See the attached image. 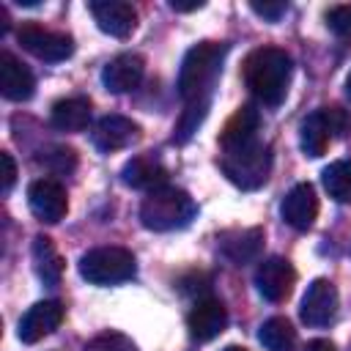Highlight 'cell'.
I'll list each match as a JSON object with an SVG mask.
<instances>
[{"label": "cell", "mask_w": 351, "mask_h": 351, "mask_svg": "<svg viewBox=\"0 0 351 351\" xmlns=\"http://www.w3.org/2000/svg\"><path fill=\"white\" fill-rule=\"evenodd\" d=\"M291 74H293L291 55L280 47H258L244 58L241 66L244 85L266 107H277L285 99Z\"/></svg>", "instance_id": "cell-1"}, {"label": "cell", "mask_w": 351, "mask_h": 351, "mask_svg": "<svg viewBox=\"0 0 351 351\" xmlns=\"http://www.w3.org/2000/svg\"><path fill=\"white\" fill-rule=\"evenodd\" d=\"M225 52L228 47L219 41H200L186 49L178 69V96L184 99V104L211 101V90L222 71Z\"/></svg>", "instance_id": "cell-2"}, {"label": "cell", "mask_w": 351, "mask_h": 351, "mask_svg": "<svg viewBox=\"0 0 351 351\" xmlns=\"http://www.w3.org/2000/svg\"><path fill=\"white\" fill-rule=\"evenodd\" d=\"M195 214H197V206L189 197V192L170 184L145 192L140 203V222L154 233L181 230L195 219Z\"/></svg>", "instance_id": "cell-3"}, {"label": "cell", "mask_w": 351, "mask_h": 351, "mask_svg": "<svg viewBox=\"0 0 351 351\" xmlns=\"http://www.w3.org/2000/svg\"><path fill=\"white\" fill-rule=\"evenodd\" d=\"M219 167L228 176V181L239 189H258L266 184L271 173V148L261 137L222 148Z\"/></svg>", "instance_id": "cell-4"}, {"label": "cell", "mask_w": 351, "mask_h": 351, "mask_svg": "<svg viewBox=\"0 0 351 351\" xmlns=\"http://www.w3.org/2000/svg\"><path fill=\"white\" fill-rule=\"evenodd\" d=\"M77 269L93 285H118L137 274V261L126 247H93L80 258Z\"/></svg>", "instance_id": "cell-5"}, {"label": "cell", "mask_w": 351, "mask_h": 351, "mask_svg": "<svg viewBox=\"0 0 351 351\" xmlns=\"http://www.w3.org/2000/svg\"><path fill=\"white\" fill-rule=\"evenodd\" d=\"M16 41L22 44V49H27L33 58L47 60V63H60L66 58H71L74 52V38L69 33L60 30H47L36 22H25L16 30Z\"/></svg>", "instance_id": "cell-6"}, {"label": "cell", "mask_w": 351, "mask_h": 351, "mask_svg": "<svg viewBox=\"0 0 351 351\" xmlns=\"http://www.w3.org/2000/svg\"><path fill=\"white\" fill-rule=\"evenodd\" d=\"M27 206H30V211H33L36 219H41L47 225H55L69 211L66 186L58 178H36L27 186Z\"/></svg>", "instance_id": "cell-7"}, {"label": "cell", "mask_w": 351, "mask_h": 351, "mask_svg": "<svg viewBox=\"0 0 351 351\" xmlns=\"http://www.w3.org/2000/svg\"><path fill=\"white\" fill-rule=\"evenodd\" d=\"M337 307H340V296H337L335 282L326 277H318L307 285V291L302 296L299 315L307 326H326L335 321Z\"/></svg>", "instance_id": "cell-8"}, {"label": "cell", "mask_w": 351, "mask_h": 351, "mask_svg": "<svg viewBox=\"0 0 351 351\" xmlns=\"http://www.w3.org/2000/svg\"><path fill=\"white\" fill-rule=\"evenodd\" d=\"M255 285H258V293L266 302H285L291 296L293 285H296V271H293V266L285 258L271 255V258L258 263Z\"/></svg>", "instance_id": "cell-9"}, {"label": "cell", "mask_w": 351, "mask_h": 351, "mask_svg": "<svg viewBox=\"0 0 351 351\" xmlns=\"http://www.w3.org/2000/svg\"><path fill=\"white\" fill-rule=\"evenodd\" d=\"M63 315H66V310H63V304H60L58 299L36 302V304L19 318L16 335H19V340L27 343V346H30V343H38L41 337L52 335V332L60 326Z\"/></svg>", "instance_id": "cell-10"}, {"label": "cell", "mask_w": 351, "mask_h": 351, "mask_svg": "<svg viewBox=\"0 0 351 351\" xmlns=\"http://www.w3.org/2000/svg\"><path fill=\"white\" fill-rule=\"evenodd\" d=\"M137 140H140V126L126 115H104V118L96 121V126L90 132V143L101 154H112V151L129 148Z\"/></svg>", "instance_id": "cell-11"}, {"label": "cell", "mask_w": 351, "mask_h": 351, "mask_svg": "<svg viewBox=\"0 0 351 351\" xmlns=\"http://www.w3.org/2000/svg\"><path fill=\"white\" fill-rule=\"evenodd\" d=\"M225 326H228V310L219 299H211V296L197 299L192 304L189 315H186V329L200 343H208V340L219 337L225 332Z\"/></svg>", "instance_id": "cell-12"}, {"label": "cell", "mask_w": 351, "mask_h": 351, "mask_svg": "<svg viewBox=\"0 0 351 351\" xmlns=\"http://www.w3.org/2000/svg\"><path fill=\"white\" fill-rule=\"evenodd\" d=\"M88 8L93 14L99 30L112 36V38H126L137 27V11H134L132 3H123V0H93Z\"/></svg>", "instance_id": "cell-13"}, {"label": "cell", "mask_w": 351, "mask_h": 351, "mask_svg": "<svg viewBox=\"0 0 351 351\" xmlns=\"http://www.w3.org/2000/svg\"><path fill=\"white\" fill-rule=\"evenodd\" d=\"M280 214H282V219L291 228L310 230L313 222H315V217H318V195H315V186L307 184V181L291 186V192L282 197Z\"/></svg>", "instance_id": "cell-14"}, {"label": "cell", "mask_w": 351, "mask_h": 351, "mask_svg": "<svg viewBox=\"0 0 351 351\" xmlns=\"http://www.w3.org/2000/svg\"><path fill=\"white\" fill-rule=\"evenodd\" d=\"M145 74V60L137 52H121L101 69V85L110 93H126L140 85Z\"/></svg>", "instance_id": "cell-15"}, {"label": "cell", "mask_w": 351, "mask_h": 351, "mask_svg": "<svg viewBox=\"0 0 351 351\" xmlns=\"http://www.w3.org/2000/svg\"><path fill=\"white\" fill-rule=\"evenodd\" d=\"M0 93L8 101H27L36 93L33 71L11 52H0Z\"/></svg>", "instance_id": "cell-16"}, {"label": "cell", "mask_w": 351, "mask_h": 351, "mask_svg": "<svg viewBox=\"0 0 351 351\" xmlns=\"http://www.w3.org/2000/svg\"><path fill=\"white\" fill-rule=\"evenodd\" d=\"M121 181L132 189H159L167 184V167L154 156V154H140V156H132L123 170H121Z\"/></svg>", "instance_id": "cell-17"}, {"label": "cell", "mask_w": 351, "mask_h": 351, "mask_svg": "<svg viewBox=\"0 0 351 351\" xmlns=\"http://www.w3.org/2000/svg\"><path fill=\"white\" fill-rule=\"evenodd\" d=\"M49 121L58 132H82L90 123V101L85 96H69L52 104Z\"/></svg>", "instance_id": "cell-18"}, {"label": "cell", "mask_w": 351, "mask_h": 351, "mask_svg": "<svg viewBox=\"0 0 351 351\" xmlns=\"http://www.w3.org/2000/svg\"><path fill=\"white\" fill-rule=\"evenodd\" d=\"M258 129H261V112L252 107V104H241L225 123L222 134H219V145L222 148H230V145H239V143H247V140H255L258 137Z\"/></svg>", "instance_id": "cell-19"}, {"label": "cell", "mask_w": 351, "mask_h": 351, "mask_svg": "<svg viewBox=\"0 0 351 351\" xmlns=\"http://www.w3.org/2000/svg\"><path fill=\"white\" fill-rule=\"evenodd\" d=\"M332 137H335V134H332V126H329L326 107L310 112V115L302 121V126H299V145H302V151H304L307 156H313V159L326 151V145H329Z\"/></svg>", "instance_id": "cell-20"}, {"label": "cell", "mask_w": 351, "mask_h": 351, "mask_svg": "<svg viewBox=\"0 0 351 351\" xmlns=\"http://www.w3.org/2000/svg\"><path fill=\"white\" fill-rule=\"evenodd\" d=\"M261 244H263V230L261 228H247V230H230L222 236L219 247L225 252V258H230L236 266L241 263H250L258 258L261 252Z\"/></svg>", "instance_id": "cell-21"}, {"label": "cell", "mask_w": 351, "mask_h": 351, "mask_svg": "<svg viewBox=\"0 0 351 351\" xmlns=\"http://www.w3.org/2000/svg\"><path fill=\"white\" fill-rule=\"evenodd\" d=\"M30 255H33V269H36L38 280L44 285H58L63 277V258L55 250V241L49 236H36Z\"/></svg>", "instance_id": "cell-22"}, {"label": "cell", "mask_w": 351, "mask_h": 351, "mask_svg": "<svg viewBox=\"0 0 351 351\" xmlns=\"http://www.w3.org/2000/svg\"><path fill=\"white\" fill-rule=\"evenodd\" d=\"M258 340L266 351H293L296 348V329L291 326L288 318L274 315V318H266L261 324Z\"/></svg>", "instance_id": "cell-23"}, {"label": "cell", "mask_w": 351, "mask_h": 351, "mask_svg": "<svg viewBox=\"0 0 351 351\" xmlns=\"http://www.w3.org/2000/svg\"><path fill=\"white\" fill-rule=\"evenodd\" d=\"M321 181L329 197H335L337 203H351V159L326 165L321 173Z\"/></svg>", "instance_id": "cell-24"}, {"label": "cell", "mask_w": 351, "mask_h": 351, "mask_svg": "<svg viewBox=\"0 0 351 351\" xmlns=\"http://www.w3.org/2000/svg\"><path fill=\"white\" fill-rule=\"evenodd\" d=\"M208 104L211 101H200V104H186V110L181 112V121H178V126H176V143H186L195 132H197V126L203 123V118H206V112H208Z\"/></svg>", "instance_id": "cell-25"}, {"label": "cell", "mask_w": 351, "mask_h": 351, "mask_svg": "<svg viewBox=\"0 0 351 351\" xmlns=\"http://www.w3.org/2000/svg\"><path fill=\"white\" fill-rule=\"evenodd\" d=\"M82 351H140V348L123 332H101V335L90 337Z\"/></svg>", "instance_id": "cell-26"}, {"label": "cell", "mask_w": 351, "mask_h": 351, "mask_svg": "<svg viewBox=\"0 0 351 351\" xmlns=\"http://www.w3.org/2000/svg\"><path fill=\"white\" fill-rule=\"evenodd\" d=\"M326 25L335 36L351 38V5H332L326 11Z\"/></svg>", "instance_id": "cell-27"}, {"label": "cell", "mask_w": 351, "mask_h": 351, "mask_svg": "<svg viewBox=\"0 0 351 351\" xmlns=\"http://www.w3.org/2000/svg\"><path fill=\"white\" fill-rule=\"evenodd\" d=\"M250 8L258 14V16H263V19H269V22H277L285 11H288V3H282V0H252L250 3Z\"/></svg>", "instance_id": "cell-28"}, {"label": "cell", "mask_w": 351, "mask_h": 351, "mask_svg": "<svg viewBox=\"0 0 351 351\" xmlns=\"http://www.w3.org/2000/svg\"><path fill=\"white\" fill-rule=\"evenodd\" d=\"M49 167L58 173V176H63V173H71L74 170V165H77V156H74V151L71 148H55L52 154H49Z\"/></svg>", "instance_id": "cell-29"}, {"label": "cell", "mask_w": 351, "mask_h": 351, "mask_svg": "<svg viewBox=\"0 0 351 351\" xmlns=\"http://www.w3.org/2000/svg\"><path fill=\"white\" fill-rule=\"evenodd\" d=\"M326 115H329V126H332V134L343 137L348 129H351V118L340 110V107H326Z\"/></svg>", "instance_id": "cell-30"}, {"label": "cell", "mask_w": 351, "mask_h": 351, "mask_svg": "<svg viewBox=\"0 0 351 351\" xmlns=\"http://www.w3.org/2000/svg\"><path fill=\"white\" fill-rule=\"evenodd\" d=\"M0 162H3V192L8 195L11 186H14V181H16V162H14V156L8 151L0 154Z\"/></svg>", "instance_id": "cell-31"}, {"label": "cell", "mask_w": 351, "mask_h": 351, "mask_svg": "<svg viewBox=\"0 0 351 351\" xmlns=\"http://www.w3.org/2000/svg\"><path fill=\"white\" fill-rule=\"evenodd\" d=\"M203 5H206L203 0H170V8H173V11H181V14L197 11V8H203Z\"/></svg>", "instance_id": "cell-32"}, {"label": "cell", "mask_w": 351, "mask_h": 351, "mask_svg": "<svg viewBox=\"0 0 351 351\" xmlns=\"http://www.w3.org/2000/svg\"><path fill=\"white\" fill-rule=\"evenodd\" d=\"M304 351H337V348H335V343H332V340L315 337V340H310V343H307V348H304Z\"/></svg>", "instance_id": "cell-33"}, {"label": "cell", "mask_w": 351, "mask_h": 351, "mask_svg": "<svg viewBox=\"0 0 351 351\" xmlns=\"http://www.w3.org/2000/svg\"><path fill=\"white\" fill-rule=\"evenodd\" d=\"M346 96L351 99V71H348V77H346Z\"/></svg>", "instance_id": "cell-34"}, {"label": "cell", "mask_w": 351, "mask_h": 351, "mask_svg": "<svg viewBox=\"0 0 351 351\" xmlns=\"http://www.w3.org/2000/svg\"><path fill=\"white\" fill-rule=\"evenodd\" d=\"M222 351H247V348H244V346H225Z\"/></svg>", "instance_id": "cell-35"}]
</instances>
